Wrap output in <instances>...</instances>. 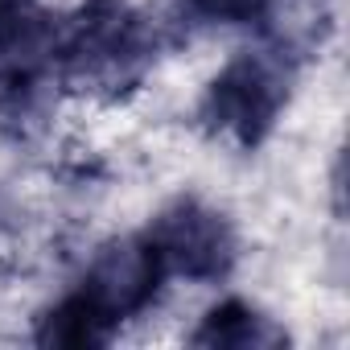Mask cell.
I'll list each match as a JSON object with an SVG mask.
<instances>
[{
    "label": "cell",
    "mask_w": 350,
    "mask_h": 350,
    "mask_svg": "<svg viewBox=\"0 0 350 350\" xmlns=\"http://www.w3.org/2000/svg\"><path fill=\"white\" fill-rule=\"evenodd\" d=\"M161 284H165V264L152 252V243L144 235L116 239L99 247L83 284L38 321V342L66 350L107 346L120 334V325H128L157 301Z\"/></svg>",
    "instance_id": "1"
},
{
    "label": "cell",
    "mask_w": 350,
    "mask_h": 350,
    "mask_svg": "<svg viewBox=\"0 0 350 350\" xmlns=\"http://www.w3.org/2000/svg\"><path fill=\"white\" fill-rule=\"evenodd\" d=\"M152 54V25L132 9V0H83V9L62 21L58 87L99 103L128 99L144 83Z\"/></svg>",
    "instance_id": "2"
},
{
    "label": "cell",
    "mask_w": 350,
    "mask_h": 350,
    "mask_svg": "<svg viewBox=\"0 0 350 350\" xmlns=\"http://www.w3.org/2000/svg\"><path fill=\"white\" fill-rule=\"evenodd\" d=\"M58 38L62 17L33 0L0 9V136L33 140L46 124L58 87Z\"/></svg>",
    "instance_id": "3"
},
{
    "label": "cell",
    "mask_w": 350,
    "mask_h": 350,
    "mask_svg": "<svg viewBox=\"0 0 350 350\" xmlns=\"http://www.w3.org/2000/svg\"><path fill=\"white\" fill-rule=\"evenodd\" d=\"M293 79H297L293 46L280 42V46H264V50H243L211 79V87L198 103V120L206 132L252 152L272 136V128L293 95Z\"/></svg>",
    "instance_id": "4"
},
{
    "label": "cell",
    "mask_w": 350,
    "mask_h": 350,
    "mask_svg": "<svg viewBox=\"0 0 350 350\" xmlns=\"http://www.w3.org/2000/svg\"><path fill=\"white\" fill-rule=\"evenodd\" d=\"M144 239L165 264V276H186L198 284H219L239 260V239L215 206L198 198H173L148 223Z\"/></svg>",
    "instance_id": "5"
},
{
    "label": "cell",
    "mask_w": 350,
    "mask_h": 350,
    "mask_svg": "<svg viewBox=\"0 0 350 350\" xmlns=\"http://www.w3.org/2000/svg\"><path fill=\"white\" fill-rule=\"evenodd\" d=\"M190 346L198 350H280L288 346V334L256 305L231 297L202 317V325L190 334Z\"/></svg>",
    "instance_id": "6"
},
{
    "label": "cell",
    "mask_w": 350,
    "mask_h": 350,
    "mask_svg": "<svg viewBox=\"0 0 350 350\" xmlns=\"http://www.w3.org/2000/svg\"><path fill=\"white\" fill-rule=\"evenodd\" d=\"M186 5L202 17V21H219V25H252L264 21L272 13L276 0H186Z\"/></svg>",
    "instance_id": "7"
},
{
    "label": "cell",
    "mask_w": 350,
    "mask_h": 350,
    "mask_svg": "<svg viewBox=\"0 0 350 350\" xmlns=\"http://www.w3.org/2000/svg\"><path fill=\"white\" fill-rule=\"evenodd\" d=\"M5 5H13V0H0V9H5Z\"/></svg>",
    "instance_id": "8"
}]
</instances>
